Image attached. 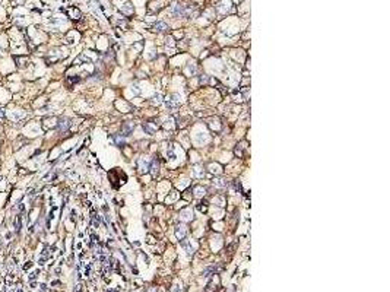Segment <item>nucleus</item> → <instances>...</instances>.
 I'll use <instances>...</instances> for the list:
<instances>
[{
  "label": "nucleus",
  "mask_w": 390,
  "mask_h": 292,
  "mask_svg": "<svg viewBox=\"0 0 390 292\" xmlns=\"http://www.w3.org/2000/svg\"><path fill=\"white\" fill-rule=\"evenodd\" d=\"M15 61H16L18 67H25L28 64V57H18V56H15Z\"/></svg>",
  "instance_id": "f257e3e1"
},
{
  "label": "nucleus",
  "mask_w": 390,
  "mask_h": 292,
  "mask_svg": "<svg viewBox=\"0 0 390 292\" xmlns=\"http://www.w3.org/2000/svg\"><path fill=\"white\" fill-rule=\"evenodd\" d=\"M167 28V25L164 24V22H158V24L155 25V29L156 31H162V29H165Z\"/></svg>",
  "instance_id": "f03ea898"
},
{
  "label": "nucleus",
  "mask_w": 390,
  "mask_h": 292,
  "mask_svg": "<svg viewBox=\"0 0 390 292\" xmlns=\"http://www.w3.org/2000/svg\"><path fill=\"white\" fill-rule=\"evenodd\" d=\"M15 228H16V231H19V229H20V216H16V222H15Z\"/></svg>",
  "instance_id": "7ed1b4c3"
},
{
  "label": "nucleus",
  "mask_w": 390,
  "mask_h": 292,
  "mask_svg": "<svg viewBox=\"0 0 390 292\" xmlns=\"http://www.w3.org/2000/svg\"><path fill=\"white\" fill-rule=\"evenodd\" d=\"M59 126H60V129H61V130H64V129L69 126V124H67V120H61V123H60Z\"/></svg>",
  "instance_id": "20e7f679"
},
{
  "label": "nucleus",
  "mask_w": 390,
  "mask_h": 292,
  "mask_svg": "<svg viewBox=\"0 0 390 292\" xmlns=\"http://www.w3.org/2000/svg\"><path fill=\"white\" fill-rule=\"evenodd\" d=\"M2 120H5V111L0 108V121H2Z\"/></svg>",
  "instance_id": "39448f33"
}]
</instances>
